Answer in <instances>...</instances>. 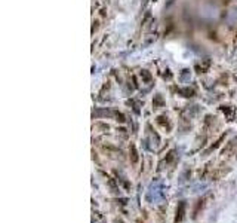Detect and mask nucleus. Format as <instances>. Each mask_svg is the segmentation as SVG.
<instances>
[{
    "label": "nucleus",
    "instance_id": "obj_1",
    "mask_svg": "<svg viewBox=\"0 0 237 223\" xmlns=\"http://www.w3.org/2000/svg\"><path fill=\"white\" fill-rule=\"evenodd\" d=\"M179 79H181V82H190V79H191V71H190L188 69H184V70L181 71V74H179Z\"/></svg>",
    "mask_w": 237,
    "mask_h": 223
},
{
    "label": "nucleus",
    "instance_id": "obj_2",
    "mask_svg": "<svg viewBox=\"0 0 237 223\" xmlns=\"http://www.w3.org/2000/svg\"><path fill=\"white\" fill-rule=\"evenodd\" d=\"M179 94L184 95V97H193V95H194V89H193V88H181V89H179Z\"/></svg>",
    "mask_w": 237,
    "mask_h": 223
},
{
    "label": "nucleus",
    "instance_id": "obj_3",
    "mask_svg": "<svg viewBox=\"0 0 237 223\" xmlns=\"http://www.w3.org/2000/svg\"><path fill=\"white\" fill-rule=\"evenodd\" d=\"M157 124H159V125H162L163 128H168V130L171 128V127H169V122H168V118H166V116H159V118H157Z\"/></svg>",
    "mask_w": 237,
    "mask_h": 223
},
{
    "label": "nucleus",
    "instance_id": "obj_4",
    "mask_svg": "<svg viewBox=\"0 0 237 223\" xmlns=\"http://www.w3.org/2000/svg\"><path fill=\"white\" fill-rule=\"evenodd\" d=\"M141 79H142V82H145V83H150L153 77H151L150 71H147V70H142V71H141Z\"/></svg>",
    "mask_w": 237,
    "mask_h": 223
},
{
    "label": "nucleus",
    "instance_id": "obj_5",
    "mask_svg": "<svg viewBox=\"0 0 237 223\" xmlns=\"http://www.w3.org/2000/svg\"><path fill=\"white\" fill-rule=\"evenodd\" d=\"M209 66H210V60H209V58H204L200 64H197V67H199V69H202V71H206Z\"/></svg>",
    "mask_w": 237,
    "mask_h": 223
},
{
    "label": "nucleus",
    "instance_id": "obj_6",
    "mask_svg": "<svg viewBox=\"0 0 237 223\" xmlns=\"http://www.w3.org/2000/svg\"><path fill=\"white\" fill-rule=\"evenodd\" d=\"M153 104H154V107H160V106L163 104V98H162V95H160V94H157V95H156V98H154Z\"/></svg>",
    "mask_w": 237,
    "mask_h": 223
},
{
    "label": "nucleus",
    "instance_id": "obj_7",
    "mask_svg": "<svg viewBox=\"0 0 237 223\" xmlns=\"http://www.w3.org/2000/svg\"><path fill=\"white\" fill-rule=\"evenodd\" d=\"M131 150H132V161L137 162L138 161V156H137V150H135V146H131Z\"/></svg>",
    "mask_w": 237,
    "mask_h": 223
},
{
    "label": "nucleus",
    "instance_id": "obj_8",
    "mask_svg": "<svg viewBox=\"0 0 237 223\" xmlns=\"http://www.w3.org/2000/svg\"><path fill=\"white\" fill-rule=\"evenodd\" d=\"M236 79H237V73H236Z\"/></svg>",
    "mask_w": 237,
    "mask_h": 223
}]
</instances>
